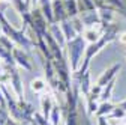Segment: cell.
<instances>
[{
  "mask_svg": "<svg viewBox=\"0 0 126 125\" xmlns=\"http://www.w3.org/2000/svg\"><path fill=\"white\" fill-rule=\"evenodd\" d=\"M0 21H2V30H3V33L6 36H9L15 42V45H18V47H21V48H24L27 53H30L33 48H36V42L32 41L29 36H26V33H24L26 29H20L18 30V29H15L14 26H11L9 21L5 17L3 11H0Z\"/></svg>",
  "mask_w": 126,
  "mask_h": 125,
  "instance_id": "cell-1",
  "label": "cell"
},
{
  "mask_svg": "<svg viewBox=\"0 0 126 125\" xmlns=\"http://www.w3.org/2000/svg\"><path fill=\"white\" fill-rule=\"evenodd\" d=\"M86 39L83 35H78L77 38L68 41L66 48H68V54H69V65H71V71L77 72L78 68L81 65V59L83 54L86 53Z\"/></svg>",
  "mask_w": 126,
  "mask_h": 125,
  "instance_id": "cell-2",
  "label": "cell"
},
{
  "mask_svg": "<svg viewBox=\"0 0 126 125\" xmlns=\"http://www.w3.org/2000/svg\"><path fill=\"white\" fill-rule=\"evenodd\" d=\"M29 26L32 27V30L35 32L36 38H44L48 32V21H47L45 15L42 14V11L36 6H33L30 9V21Z\"/></svg>",
  "mask_w": 126,
  "mask_h": 125,
  "instance_id": "cell-3",
  "label": "cell"
},
{
  "mask_svg": "<svg viewBox=\"0 0 126 125\" xmlns=\"http://www.w3.org/2000/svg\"><path fill=\"white\" fill-rule=\"evenodd\" d=\"M12 56H14V60H15V65H18L20 68H23L24 71H32L33 69V65H32V62L27 56V51L24 48H21V47H15V48L12 50Z\"/></svg>",
  "mask_w": 126,
  "mask_h": 125,
  "instance_id": "cell-4",
  "label": "cell"
},
{
  "mask_svg": "<svg viewBox=\"0 0 126 125\" xmlns=\"http://www.w3.org/2000/svg\"><path fill=\"white\" fill-rule=\"evenodd\" d=\"M80 18H81V21H83V24H84V29L96 27V26L102 24V21H101V15H99V11H98V9L81 12V14H80Z\"/></svg>",
  "mask_w": 126,
  "mask_h": 125,
  "instance_id": "cell-5",
  "label": "cell"
},
{
  "mask_svg": "<svg viewBox=\"0 0 126 125\" xmlns=\"http://www.w3.org/2000/svg\"><path fill=\"white\" fill-rule=\"evenodd\" d=\"M39 101H41V113H42V116H44L45 119H48V118H50V113H51V110H53V107H54V104H56V100H54L53 92H51V93H48V92L41 93Z\"/></svg>",
  "mask_w": 126,
  "mask_h": 125,
  "instance_id": "cell-6",
  "label": "cell"
},
{
  "mask_svg": "<svg viewBox=\"0 0 126 125\" xmlns=\"http://www.w3.org/2000/svg\"><path fill=\"white\" fill-rule=\"evenodd\" d=\"M120 69H122V65H120V63H114V65H111L108 69H105V71L101 74V77L98 79L96 84H99L101 87L107 86L113 79H116V75H117V72H119Z\"/></svg>",
  "mask_w": 126,
  "mask_h": 125,
  "instance_id": "cell-7",
  "label": "cell"
},
{
  "mask_svg": "<svg viewBox=\"0 0 126 125\" xmlns=\"http://www.w3.org/2000/svg\"><path fill=\"white\" fill-rule=\"evenodd\" d=\"M74 80L78 83V87H80V92L84 97H87L90 93L92 84H90V72L86 71L83 74H74Z\"/></svg>",
  "mask_w": 126,
  "mask_h": 125,
  "instance_id": "cell-8",
  "label": "cell"
},
{
  "mask_svg": "<svg viewBox=\"0 0 126 125\" xmlns=\"http://www.w3.org/2000/svg\"><path fill=\"white\" fill-rule=\"evenodd\" d=\"M53 14H54V21L56 23H62V21L69 18L68 14H66L63 0H53Z\"/></svg>",
  "mask_w": 126,
  "mask_h": 125,
  "instance_id": "cell-9",
  "label": "cell"
},
{
  "mask_svg": "<svg viewBox=\"0 0 126 125\" xmlns=\"http://www.w3.org/2000/svg\"><path fill=\"white\" fill-rule=\"evenodd\" d=\"M48 32L51 33V36L65 48L66 47V44H68V41H66V38H65V33H63V30H62V27H60V24L59 23H53V24H50L48 26Z\"/></svg>",
  "mask_w": 126,
  "mask_h": 125,
  "instance_id": "cell-10",
  "label": "cell"
},
{
  "mask_svg": "<svg viewBox=\"0 0 126 125\" xmlns=\"http://www.w3.org/2000/svg\"><path fill=\"white\" fill-rule=\"evenodd\" d=\"M59 24H60V27H62V30H63V33H65L66 41H71V39H74V38H77L78 35H80V33L77 32L75 26H74L72 18H68V20L62 21V23H59Z\"/></svg>",
  "mask_w": 126,
  "mask_h": 125,
  "instance_id": "cell-11",
  "label": "cell"
},
{
  "mask_svg": "<svg viewBox=\"0 0 126 125\" xmlns=\"http://www.w3.org/2000/svg\"><path fill=\"white\" fill-rule=\"evenodd\" d=\"M38 5H39L38 8L45 15V18H47V21H48V24L56 23L54 21V14H53V0H39Z\"/></svg>",
  "mask_w": 126,
  "mask_h": 125,
  "instance_id": "cell-12",
  "label": "cell"
},
{
  "mask_svg": "<svg viewBox=\"0 0 126 125\" xmlns=\"http://www.w3.org/2000/svg\"><path fill=\"white\" fill-rule=\"evenodd\" d=\"M65 3V9L69 18L78 17L80 15V8H78V0H63Z\"/></svg>",
  "mask_w": 126,
  "mask_h": 125,
  "instance_id": "cell-13",
  "label": "cell"
},
{
  "mask_svg": "<svg viewBox=\"0 0 126 125\" xmlns=\"http://www.w3.org/2000/svg\"><path fill=\"white\" fill-rule=\"evenodd\" d=\"M47 87H50L48 84H47V80H44V79H33L30 82V89L33 90L35 93H44L45 90H47Z\"/></svg>",
  "mask_w": 126,
  "mask_h": 125,
  "instance_id": "cell-14",
  "label": "cell"
},
{
  "mask_svg": "<svg viewBox=\"0 0 126 125\" xmlns=\"http://www.w3.org/2000/svg\"><path fill=\"white\" fill-rule=\"evenodd\" d=\"M0 60H2V63H5V65L15 66V60H14L12 51H9L8 48H5L2 44H0Z\"/></svg>",
  "mask_w": 126,
  "mask_h": 125,
  "instance_id": "cell-15",
  "label": "cell"
},
{
  "mask_svg": "<svg viewBox=\"0 0 126 125\" xmlns=\"http://www.w3.org/2000/svg\"><path fill=\"white\" fill-rule=\"evenodd\" d=\"M114 108H116V105H113L110 101H104V103L99 104V108H98V112H96L94 116H96V118L98 116H110Z\"/></svg>",
  "mask_w": 126,
  "mask_h": 125,
  "instance_id": "cell-16",
  "label": "cell"
},
{
  "mask_svg": "<svg viewBox=\"0 0 126 125\" xmlns=\"http://www.w3.org/2000/svg\"><path fill=\"white\" fill-rule=\"evenodd\" d=\"M116 82H117V80L113 79L107 86L102 87V92H101V101H102V103H104V101H108L110 98H111V93H113V89H114V86H116Z\"/></svg>",
  "mask_w": 126,
  "mask_h": 125,
  "instance_id": "cell-17",
  "label": "cell"
},
{
  "mask_svg": "<svg viewBox=\"0 0 126 125\" xmlns=\"http://www.w3.org/2000/svg\"><path fill=\"white\" fill-rule=\"evenodd\" d=\"M62 112H63V110H62V107H60L59 104H54L53 110H51V113H50V118H48V121H50L51 125H59V124H60Z\"/></svg>",
  "mask_w": 126,
  "mask_h": 125,
  "instance_id": "cell-18",
  "label": "cell"
},
{
  "mask_svg": "<svg viewBox=\"0 0 126 125\" xmlns=\"http://www.w3.org/2000/svg\"><path fill=\"white\" fill-rule=\"evenodd\" d=\"M78 8H80V14L81 12H86V11L98 9L93 0H78Z\"/></svg>",
  "mask_w": 126,
  "mask_h": 125,
  "instance_id": "cell-19",
  "label": "cell"
},
{
  "mask_svg": "<svg viewBox=\"0 0 126 125\" xmlns=\"http://www.w3.org/2000/svg\"><path fill=\"white\" fill-rule=\"evenodd\" d=\"M0 44H2V45L5 47V48H8L9 51H12V50L15 48V47H17V45H15V42H14L9 36H6L5 33L0 35Z\"/></svg>",
  "mask_w": 126,
  "mask_h": 125,
  "instance_id": "cell-20",
  "label": "cell"
},
{
  "mask_svg": "<svg viewBox=\"0 0 126 125\" xmlns=\"http://www.w3.org/2000/svg\"><path fill=\"white\" fill-rule=\"evenodd\" d=\"M125 116H126V110H123L120 105H117L114 110L111 112V115L107 116V118H108V119H123Z\"/></svg>",
  "mask_w": 126,
  "mask_h": 125,
  "instance_id": "cell-21",
  "label": "cell"
},
{
  "mask_svg": "<svg viewBox=\"0 0 126 125\" xmlns=\"http://www.w3.org/2000/svg\"><path fill=\"white\" fill-rule=\"evenodd\" d=\"M9 110L6 105H0V125H6L8 119H9Z\"/></svg>",
  "mask_w": 126,
  "mask_h": 125,
  "instance_id": "cell-22",
  "label": "cell"
},
{
  "mask_svg": "<svg viewBox=\"0 0 126 125\" xmlns=\"http://www.w3.org/2000/svg\"><path fill=\"white\" fill-rule=\"evenodd\" d=\"M98 125H111L107 116H98Z\"/></svg>",
  "mask_w": 126,
  "mask_h": 125,
  "instance_id": "cell-23",
  "label": "cell"
},
{
  "mask_svg": "<svg viewBox=\"0 0 126 125\" xmlns=\"http://www.w3.org/2000/svg\"><path fill=\"white\" fill-rule=\"evenodd\" d=\"M117 41H119L122 45H126V32H122V33L117 36Z\"/></svg>",
  "mask_w": 126,
  "mask_h": 125,
  "instance_id": "cell-24",
  "label": "cell"
},
{
  "mask_svg": "<svg viewBox=\"0 0 126 125\" xmlns=\"http://www.w3.org/2000/svg\"><path fill=\"white\" fill-rule=\"evenodd\" d=\"M12 3V0H0V11H3L6 6H9Z\"/></svg>",
  "mask_w": 126,
  "mask_h": 125,
  "instance_id": "cell-25",
  "label": "cell"
},
{
  "mask_svg": "<svg viewBox=\"0 0 126 125\" xmlns=\"http://www.w3.org/2000/svg\"><path fill=\"white\" fill-rule=\"evenodd\" d=\"M6 125H23V124H20L18 121H15L12 116H9V119H8V122H6Z\"/></svg>",
  "mask_w": 126,
  "mask_h": 125,
  "instance_id": "cell-26",
  "label": "cell"
},
{
  "mask_svg": "<svg viewBox=\"0 0 126 125\" xmlns=\"http://www.w3.org/2000/svg\"><path fill=\"white\" fill-rule=\"evenodd\" d=\"M119 105H120V107L123 108V110H126V100H125V101H122V103H120Z\"/></svg>",
  "mask_w": 126,
  "mask_h": 125,
  "instance_id": "cell-27",
  "label": "cell"
},
{
  "mask_svg": "<svg viewBox=\"0 0 126 125\" xmlns=\"http://www.w3.org/2000/svg\"><path fill=\"white\" fill-rule=\"evenodd\" d=\"M38 2H39V0H32V5L36 6V5H38Z\"/></svg>",
  "mask_w": 126,
  "mask_h": 125,
  "instance_id": "cell-28",
  "label": "cell"
},
{
  "mask_svg": "<svg viewBox=\"0 0 126 125\" xmlns=\"http://www.w3.org/2000/svg\"><path fill=\"white\" fill-rule=\"evenodd\" d=\"M0 65H2V60H0Z\"/></svg>",
  "mask_w": 126,
  "mask_h": 125,
  "instance_id": "cell-29",
  "label": "cell"
}]
</instances>
